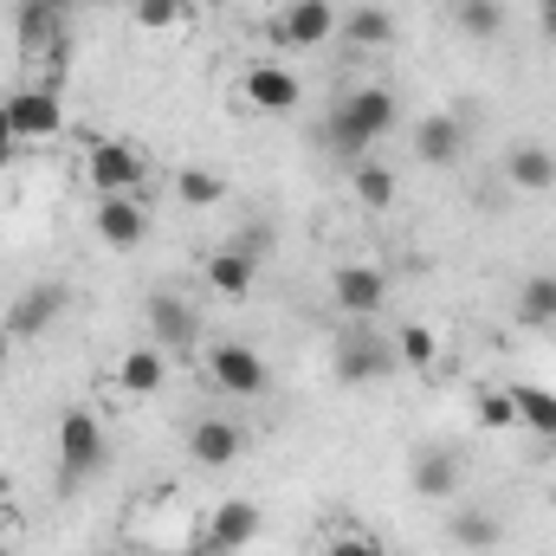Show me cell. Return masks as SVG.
Here are the masks:
<instances>
[{"label":"cell","mask_w":556,"mask_h":556,"mask_svg":"<svg viewBox=\"0 0 556 556\" xmlns=\"http://www.w3.org/2000/svg\"><path fill=\"white\" fill-rule=\"evenodd\" d=\"M117 382H124V395H155V389L168 382V356H162V343H149V350H124Z\"/></svg>","instance_id":"21"},{"label":"cell","mask_w":556,"mask_h":556,"mask_svg":"<svg viewBox=\"0 0 556 556\" xmlns=\"http://www.w3.org/2000/svg\"><path fill=\"white\" fill-rule=\"evenodd\" d=\"M408 485H415V498H427V505L453 498L459 492V453L453 446H420L415 466H408Z\"/></svg>","instance_id":"16"},{"label":"cell","mask_w":556,"mask_h":556,"mask_svg":"<svg viewBox=\"0 0 556 556\" xmlns=\"http://www.w3.org/2000/svg\"><path fill=\"white\" fill-rule=\"evenodd\" d=\"M142 317H149V337H155L162 350H188V343L201 337V317H194V304H188V298H175V291H155Z\"/></svg>","instance_id":"14"},{"label":"cell","mask_w":556,"mask_h":556,"mask_svg":"<svg viewBox=\"0 0 556 556\" xmlns=\"http://www.w3.org/2000/svg\"><path fill=\"white\" fill-rule=\"evenodd\" d=\"M240 453H247V427H240V420L207 415V420H194V427H188V459H194V466H207V472H227Z\"/></svg>","instance_id":"13"},{"label":"cell","mask_w":556,"mask_h":556,"mask_svg":"<svg viewBox=\"0 0 556 556\" xmlns=\"http://www.w3.org/2000/svg\"><path fill=\"white\" fill-rule=\"evenodd\" d=\"M472 415H479V427H485V433H511V427H518V408H511V389H479Z\"/></svg>","instance_id":"29"},{"label":"cell","mask_w":556,"mask_h":556,"mask_svg":"<svg viewBox=\"0 0 556 556\" xmlns=\"http://www.w3.org/2000/svg\"><path fill=\"white\" fill-rule=\"evenodd\" d=\"M7 350H13V337H7V324H0V376H7Z\"/></svg>","instance_id":"34"},{"label":"cell","mask_w":556,"mask_h":556,"mask_svg":"<svg viewBox=\"0 0 556 556\" xmlns=\"http://www.w3.org/2000/svg\"><path fill=\"white\" fill-rule=\"evenodd\" d=\"M544 33L556 39V0H544Z\"/></svg>","instance_id":"33"},{"label":"cell","mask_w":556,"mask_h":556,"mask_svg":"<svg viewBox=\"0 0 556 556\" xmlns=\"http://www.w3.org/2000/svg\"><path fill=\"white\" fill-rule=\"evenodd\" d=\"M518 317H525L531 330H551L556 324V273H531L518 285Z\"/></svg>","instance_id":"24"},{"label":"cell","mask_w":556,"mask_h":556,"mask_svg":"<svg viewBox=\"0 0 556 556\" xmlns=\"http://www.w3.org/2000/svg\"><path fill=\"white\" fill-rule=\"evenodd\" d=\"M104 459H111L104 420L91 415V408H65L59 415V492H78Z\"/></svg>","instance_id":"3"},{"label":"cell","mask_w":556,"mask_h":556,"mask_svg":"<svg viewBox=\"0 0 556 556\" xmlns=\"http://www.w3.org/2000/svg\"><path fill=\"white\" fill-rule=\"evenodd\" d=\"M337 33H343L356 52H382V46H395V13H389V7H350Z\"/></svg>","instance_id":"20"},{"label":"cell","mask_w":556,"mask_h":556,"mask_svg":"<svg viewBox=\"0 0 556 556\" xmlns=\"http://www.w3.org/2000/svg\"><path fill=\"white\" fill-rule=\"evenodd\" d=\"M91 227H98V240H104L111 253H130V247H142V240H149V214H142L137 194H98Z\"/></svg>","instance_id":"12"},{"label":"cell","mask_w":556,"mask_h":556,"mask_svg":"<svg viewBox=\"0 0 556 556\" xmlns=\"http://www.w3.org/2000/svg\"><path fill=\"white\" fill-rule=\"evenodd\" d=\"M459 155H466V124H459V117L433 111V117L415 124V162H427V168H453Z\"/></svg>","instance_id":"17"},{"label":"cell","mask_w":556,"mask_h":556,"mask_svg":"<svg viewBox=\"0 0 556 556\" xmlns=\"http://www.w3.org/2000/svg\"><path fill=\"white\" fill-rule=\"evenodd\" d=\"M20 52H65V0H20Z\"/></svg>","instance_id":"15"},{"label":"cell","mask_w":556,"mask_h":556,"mask_svg":"<svg viewBox=\"0 0 556 556\" xmlns=\"http://www.w3.org/2000/svg\"><path fill=\"white\" fill-rule=\"evenodd\" d=\"M511 408H518V427L551 433L556 440V395L551 389H538V382H511Z\"/></svg>","instance_id":"25"},{"label":"cell","mask_w":556,"mask_h":556,"mask_svg":"<svg viewBox=\"0 0 556 556\" xmlns=\"http://www.w3.org/2000/svg\"><path fill=\"white\" fill-rule=\"evenodd\" d=\"M98 556H124V551H98Z\"/></svg>","instance_id":"37"},{"label":"cell","mask_w":556,"mask_h":556,"mask_svg":"<svg viewBox=\"0 0 556 556\" xmlns=\"http://www.w3.org/2000/svg\"><path fill=\"white\" fill-rule=\"evenodd\" d=\"M207 285L220 291V298H247L253 291V278H260V253H247V247H220L214 260H207Z\"/></svg>","instance_id":"19"},{"label":"cell","mask_w":556,"mask_h":556,"mask_svg":"<svg viewBox=\"0 0 556 556\" xmlns=\"http://www.w3.org/2000/svg\"><path fill=\"white\" fill-rule=\"evenodd\" d=\"M181 556H227V551H207V544H194V551H181Z\"/></svg>","instance_id":"35"},{"label":"cell","mask_w":556,"mask_h":556,"mask_svg":"<svg viewBox=\"0 0 556 556\" xmlns=\"http://www.w3.org/2000/svg\"><path fill=\"white\" fill-rule=\"evenodd\" d=\"M207 376H214V389H227V395H240V402L266 395V382H273L266 356H260V350H247V343H214Z\"/></svg>","instance_id":"9"},{"label":"cell","mask_w":556,"mask_h":556,"mask_svg":"<svg viewBox=\"0 0 556 556\" xmlns=\"http://www.w3.org/2000/svg\"><path fill=\"white\" fill-rule=\"evenodd\" d=\"M0 111H7V124H13L20 142H52L65 130V98H59L52 85H20Z\"/></svg>","instance_id":"5"},{"label":"cell","mask_w":556,"mask_h":556,"mask_svg":"<svg viewBox=\"0 0 556 556\" xmlns=\"http://www.w3.org/2000/svg\"><path fill=\"white\" fill-rule=\"evenodd\" d=\"M85 181L98 188V194H137L142 188V149L124 137H104L91 142V155H85Z\"/></svg>","instance_id":"7"},{"label":"cell","mask_w":556,"mask_h":556,"mask_svg":"<svg viewBox=\"0 0 556 556\" xmlns=\"http://www.w3.org/2000/svg\"><path fill=\"white\" fill-rule=\"evenodd\" d=\"M260 525H266V518H260L253 498H220V505L207 511V525H201V544H207V551L240 556L253 538H260Z\"/></svg>","instance_id":"11"},{"label":"cell","mask_w":556,"mask_h":556,"mask_svg":"<svg viewBox=\"0 0 556 556\" xmlns=\"http://www.w3.org/2000/svg\"><path fill=\"white\" fill-rule=\"evenodd\" d=\"M446 538H453L466 556H485V551H498L505 525H498V511H479V505H472V511H459V518L446 525Z\"/></svg>","instance_id":"22"},{"label":"cell","mask_w":556,"mask_h":556,"mask_svg":"<svg viewBox=\"0 0 556 556\" xmlns=\"http://www.w3.org/2000/svg\"><path fill=\"white\" fill-rule=\"evenodd\" d=\"M175 201H181V207H220V201H227V175H214V168H181V175H175Z\"/></svg>","instance_id":"26"},{"label":"cell","mask_w":556,"mask_h":556,"mask_svg":"<svg viewBox=\"0 0 556 556\" xmlns=\"http://www.w3.org/2000/svg\"><path fill=\"white\" fill-rule=\"evenodd\" d=\"M181 20H188V0H137V26H149V33H168Z\"/></svg>","instance_id":"30"},{"label":"cell","mask_w":556,"mask_h":556,"mask_svg":"<svg viewBox=\"0 0 556 556\" xmlns=\"http://www.w3.org/2000/svg\"><path fill=\"white\" fill-rule=\"evenodd\" d=\"M505 181H511L518 194H551L556 188V149L551 142H518V149L505 155Z\"/></svg>","instance_id":"18"},{"label":"cell","mask_w":556,"mask_h":556,"mask_svg":"<svg viewBox=\"0 0 556 556\" xmlns=\"http://www.w3.org/2000/svg\"><path fill=\"white\" fill-rule=\"evenodd\" d=\"M337 26H343V13L330 0H291L273 26H266V39H273L278 52H317V46H330Z\"/></svg>","instance_id":"4"},{"label":"cell","mask_w":556,"mask_h":556,"mask_svg":"<svg viewBox=\"0 0 556 556\" xmlns=\"http://www.w3.org/2000/svg\"><path fill=\"white\" fill-rule=\"evenodd\" d=\"M0 556H13V551H7V531H0Z\"/></svg>","instance_id":"36"},{"label":"cell","mask_w":556,"mask_h":556,"mask_svg":"<svg viewBox=\"0 0 556 556\" xmlns=\"http://www.w3.org/2000/svg\"><path fill=\"white\" fill-rule=\"evenodd\" d=\"M324 556H389L376 538H363V531H343V538H330L324 544Z\"/></svg>","instance_id":"31"},{"label":"cell","mask_w":556,"mask_h":556,"mask_svg":"<svg viewBox=\"0 0 556 556\" xmlns=\"http://www.w3.org/2000/svg\"><path fill=\"white\" fill-rule=\"evenodd\" d=\"M395 343L382 337V330H369V324H343L337 330V343H330V369H337V382H350V389H369V382H389L395 376Z\"/></svg>","instance_id":"2"},{"label":"cell","mask_w":556,"mask_h":556,"mask_svg":"<svg viewBox=\"0 0 556 556\" xmlns=\"http://www.w3.org/2000/svg\"><path fill=\"white\" fill-rule=\"evenodd\" d=\"M551 505H556V485H551Z\"/></svg>","instance_id":"38"},{"label":"cell","mask_w":556,"mask_h":556,"mask_svg":"<svg viewBox=\"0 0 556 556\" xmlns=\"http://www.w3.org/2000/svg\"><path fill=\"white\" fill-rule=\"evenodd\" d=\"M65 311H72V285H52V278H46V285H26V291L13 298V311H7V337H13V343H39Z\"/></svg>","instance_id":"6"},{"label":"cell","mask_w":556,"mask_h":556,"mask_svg":"<svg viewBox=\"0 0 556 556\" xmlns=\"http://www.w3.org/2000/svg\"><path fill=\"white\" fill-rule=\"evenodd\" d=\"M330 298H337V311L343 317H356V324H369V317H382V304H389V273L382 266H337L330 273Z\"/></svg>","instance_id":"8"},{"label":"cell","mask_w":556,"mask_h":556,"mask_svg":"<svg viewBox=\"0 0 556 556\" xmlns=\"http://www.w3.org/2000/svg\"><path fill=\"white\" fill-rule=\"evenodd\" d=\"M240 91H247V104H253V111H266V117H291V111H298V98H304L298 72H291V65H278V59L247 65V72H240Z\"/></svg>","instance_id":"10"},{"label":"cell","mask_w":556,"mask_h":556,"mask_svg":"<svg viewBox=\"0 0 556 556\" xmlns=\"http://www.w3.org/2000/svg\"><path fill=\"white\" fill-rule=\"evenodd\" d=\"M395 356H402L415 376H433V363H440V337H433L427 324H402V330H395Z\"/></svg>","instance_id":"28"},{"label":"cell","mask_w":556,"mask_h":556,"mask_svg":"<svg viewBox=\"0 0 556 556\" xmlns=\"http://www.w3.org/2000/svg\"><path fill=\"white\" fill-rule=\"evenodd\" d=\"M395 124H402V98H395L389 85H356V91L337 98V111L324 117V137L317 142H324L330 155H343V162H363Z\"/></svg>","instance_id":"1"},{"label":"cell","mask_w":556,"mask_h":556,"mask_svg":"<svg viewBox=\"0 0 556 556\" xmlns=\"http://www.w3.org/2000/svg\"><path fill=\"white\" fill-rule=\"evenodd\" d=\"M350 188H356V201L369 207V214H389L395 207V175H389V162H350Z\"/></svg>","instance_id":"23"},{"label":"cell","mask_w":556,"mask_h":556,"mask_svg":"<svg viewBox=\"0 0 556 556\" xmlns=\"http://www.w3.org/2000/svg\"><path fill=\"white\" fill-rule=\"evenodd\" d=\"M20 155V137H13V124H7V111H0V162H13Z\"/></svg>","instance_id":"32"},{"label":"cell","mask_w":556,"mask_h":556,"mask_svg":"<svg viewBox=\"0 0 556 556\" xmlns=\"http://www.w3.org/2000/svg\"><path fill=\"white\" fill-rule=\"evenodd\" d=\"M453 26L466 39H498L505 33V0H459L453 7Z\"/></svg>","instance_id":"27"}]
</instances>
